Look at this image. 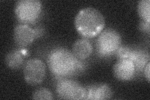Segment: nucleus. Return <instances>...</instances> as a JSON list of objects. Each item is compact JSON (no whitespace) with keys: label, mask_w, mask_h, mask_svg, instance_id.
<instances>
[{"label":"nucleus","mask_w":150,"mask_h":100,"mask_svg":"<svg viewBox=\"0 0 150 100\" xmlns=\"http://www.w3.org/2000/svg\"><path fill=\"white\" fill-rule=\"evenodd\" d=\"M74 25L77 31L84 38H94L100 34L105 25V18L98 9L85 8L75 17Z\"/></svg>","instance_id":"1"},{"label":"nucleus","mask_w":150,"mask_h":100,"mask_svg":"<svg viewBox=\"0 0 150 100\" xmlns=\"http://www.w3.org/2000/svg\"><path fill=\"white\" fill-rule=\"evenodd\" d=\"M76 63V58L73 53L63 48L52 51L48 58L50 70L58 76H66L73 72L77 66Z\"/></svg>","instance_id":"2"},{"label":"nucleus","mask_w":150,"mask_h":100,"mask_svg":"<svg viewBox=\"0 0 150 100\" xmlns=\"http://www.w3.org/2000/svg\"><path fill=\"white\" fill-rule=\"evenodd\" d=\"M42 9V3L39 0H20L15 7L17 18L23 23H30L36 21Z\"/></svg>","instance_id":"3"},{"label":"nucleus","mask_w":150,"mask_h":100,"mask_svg":"<svg viewBox=\"0 0 150 100\" xmlns=\"http://www.w3.org/2000/svg\"><path fill=\"white\" fill-rule=\"evenodd\" d=\"M121 36L115 30L108 29L101 31L96 42L98 53L102 55H109L118 50L121 45Z\"/></svg>","instance_id":"4"},{"label":"nucleus","mask_w":150,"mask_h":100,"mask_svg":"<svg viewBox=\"0 0 150 100\" xmlns=\"http://www.w3.org/2000/svg\"><path fill=\"white\" fill-rule=\"evenodd\" d=\"M23 73L27 83L31 85L40 84L45 77L46 66L40 59H31L26 63Z\"/></svg>","instance_id":"5"},{"label":"nucleus","mask_w":150,"mask_h":100,"mask_svg":"<svg viewBox=\"0 0 150 100\" xmlns=\"http://www.w3.org/2000/svg\"><path fill=\"white\" fill-rule=\"evenodd\" d=\"M59 96L65 99H83L85 98L86 89L73 80L60 81L56 87Z\"/></svg>","instance_id":"6"},{"label":"nucleus","mask_w":150,"mask_h":100,"mask_svg":"<svg viewBox=\"0 0 150 100\" xmlns=\"http://www.w3.org/2000/svg\"><path fill=\"white\" fill-rule=\"evenodd\" d=\"M135 72V66L129 59L118 60L113 66L115 77L121 81H128L133 78Z\"/></svg>","instance_id":"7"},{"label":"nucleus","mask_w":150,"mask_h":100,"mask_svg":"<svg viewBox=\"0 0 150 100\" xmlns=\"http://www.w3.org/2000/svg\"><path fill=\"white\" fill-rule=\"evenodd\" d=\"M35 31L27 25H18L14 29V40L16 44L25 47L33 41Z\"/></svg>","instance_id":"8"},{"label":"nucleus","mask_w":150,"mask_h":100,"mask_svg":"<svg viewBox=\"0 0 150 100\" xmlns=\"http://www.w3.org/2000/svg\"><path fill=\"white\" fill-rule=\"evenodd\" d=\"M112 92L111 88L107 84L94 85L86 89L84 99L103 100L111 98Z\"/></svg>","instance_id":"9"},{"label":"nucleus","mask_w":150,"mask_h":100,"mask_svg":"<svg viewBox=\"0 0 150 100\" xmlns=\"http://www.w3.org/2000/svg\"><path fill=\"white\" fill-rule=\"evenodd\" d=\"M73 55L76 59L85 60L90 57L93 52V46L87 40H78L74 43L72 48Z\"/></svg>","instance_id":"10"},{"label":"nucleus","mask_w":150,"mask_h":100,"mask_svg":"<svg viewBox=\"0 0 150 100\" xmlns=\"http://www.w3.org/2000/svg\"><path fill=\"white\" fill-rule=\"evenodd\" d=\"M128 59L133 61L135 68L137 67L138 69L142 70L146 66L145 65H146V60L149 59V57L148 55H146L143 52L130 50Z\"/></svg>","instance_id":"11"},{"label":"nucleus","mask_w":150,"mask_h":100,"mask_svg":"<svg viewBox=\"0 0 150 100\" xmlns=\"http://www.w3.org/2000/svg\"><path fill=\"white\" fill-rule=\"evenodd\" d=\"M23 58L21 52L15 51L9 53L6 58V63L11 68H17L21 65Z\"/></svg>","instance_id":"12"},{"label":"nucleus","mask_w":150,"mask_h":100,"mask_svg":"<svg viewBox=\"0 0 150 100\" xmlns=\"http://www.w3.org/2000/svg\"><path fill=\"white\" fill-rule=\"evenodd\" d=\"M138 12L140 18L143 21L149 23L150 22V1L142 0L138 3Z\"/></svg>","instance_id":"13"},{"label":"nucleus","mask_w":150,"mask_h":100,"mask_svg":"<svg viewBox=\"0 0 150 100\" xmlns=\"http://www.w3.org/2000/svg\"><path fill=\"white\" fill-rule=\"evenodd\" d=\"M33 99L37 100H51L53 99V96L49 89L42 88L36 89L33 93Z\"/></svg>","instance_id":"14"},{"label":"nucleus","mask_w":150,"mask_h":100,"mask_svg":"<svg viewBox=\"0 0 150 100\" xmlns=\"http://www.w3.org/2000/svg\"><path fill=\"white\" fill-rule=\"evenodd\" d=\"M150 70V63L149 62L147 63V65L145 66L144 67V75H145V77H146V79L148 82H149V70Z\"/></svg>","instance_id":"15"}]
</instances>
